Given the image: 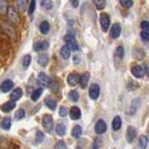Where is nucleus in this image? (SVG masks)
Listing matches in <instances>:
<instances>
[{"label":"nucleus","instance_id":"nucleus-5","mask_svg":"<svg viewBox=\"0 0 149 149\" xmlns=\"http://www.w3.org/2000/svg\"><path fill=\"white\" fill-rule=\"evenodd\" d=\"M90 97L92 99V100H97L99 95H100V86L97 85V84H92L91 86H90Z\"/></svg>","mask_w":149,"mask_h":149},{"label":"nucleus","instance_id":"nucleus-48","mask_svg":"<svg viewBox=\"0 0 149 149\" xmlns=\"http://www.w3.org/2000/svg\"><path fill=\"white\" fill-rule=\"evenodd\" d=\"M77 149H81V148H79V147H77Z\"/></svg>","mask_w":149,"mask_h":149},{"label":"nucleus","instance_id":"nucleus-34","mask_svg":"<svg viewBox=\"0 0 149 149\" xmlns=\"http://www.w3.org/2000/svg\"><path fill=\"white\" fill-rule=\"evenodd\" d=\"M48 88L52 90L53 92H56L57 91V88H58V85H57V83L55 80H51L49 81V84H48Z\"/></svg>","mask_w":149,"mask_h":149},{"label":"nucleus","instance_id":"nucleus-44","mask_svg":"<svg viewBox=\"0 0 149 149\" xmlns=\"http://www.w3.org/2000/svg\"><path fill=\"white\" fill-rule=\"evenodd\" d=\"M68 114V111H67V109L65 108V107H62L60 109V116L61 117H65V116H67Z\"/></svg>","mask_w":149,"mask_h":149},{"label":"nucleus","instance_id":"nucleus-10","mask_svg":"<svg viewBox=\"0 0 149 149\" xmlns=\"http://www.w3.org/2000/svg\"><path fill=\"white\" fill-rule=\"evenodd\" d=\"M48 42L47 40H43V42H38L36 44L34 45V49L36 51V52H42V51H45V49H47L48 48Z\"/></svg>","mask_w":149,"mask_h":149},{"label":"nucleus","instance_id":"nucleus-28","mask_svg":"<svg viewBox=\"0 0 149 149\" xmlns=\"http://www.w3.org/2000/svg\"><path fill=\"white\" fill-rule=\"evenodd\" d=\"M66 43H67L68 48H70L71 51H77V49H79V45H77V43L75 42L74 38L71 39V40H68V42H66Z\"/></svg>","mask_w":149,"mask_h":149},{"label":"nucleus","instance_id":"nucleus-36","mask_svg":"<svg viewBox=\"0 0 149 149\" xmlns=\"http://www.w3.org/2000/svg\"><path fill=\"white\" fill-rule=\"evenodd\" d=\"M116 55L119 57L120 60L123 57V55H125V51H123V47H122V46H119V47L117 48V51H116Z\"/></svg>","mask_w":149,"mask_h":149},{"label":"nucleus","instance_id":"nucleus-16","mask_svg":"<svg viewBox=\"0 0 149 149\" xmlns=\"http://www.w3.org/2000/svg\"><path fill=\"white\" fill-rule=\"evenodd\" d=\"M89 77H90L89 73H83V74L80 76V85H81L82 89H85V88H86L88 82H89Z\"/></svg>","mask_w":149,"mask_h":149},{"label":"nucleus","instance_id":"nucleus-42","mask_svg":"<svg viewBox=\"0 0 149 149\" xmlns=\"http://www.w3.org/2000/svg\"><path fill=\"white\" fill-rule=\"evenodd\" d=\"M55 149H66V143L64 141H58L55 146Z\"/></svg>","mask_w":149,"mask_h":149},{"label":"nucleus","instance_id":"nucleus-27","mask_svg":"<svg viewBox=\"0 0 149 149\" xmlns=\"http://www.w3.org/2000/svg\"><path fill=\"white\" fill-rule=\"evenodd\" d=\"M40 5L42 7L46 9V10H49L53 8V2L52 0H40Z\"/></svg>","mask_w":149,"mask_h":149},{"label":"nucleus","instance_id":"nucleus-29","mask_svg":"<svg viewBox=\"0 0 149 149\" xmlns=\"http://www.w3.org/2000/svg\"><path fill=\"white\" fill-rule=\"evenodd\" d=\"M81 134H82V128L80 127V126H75L73 128V130H72V136L74 138H80Z\"/></svg>","mask_w":149,"mask_h":149},{"label":"nucleus","instance_id":"nucleus-39","mask_svg":"<svg viewBox=\"0 0 149 149\" xmlns=\"http://www.w3.org/2000/svg\"><path fill=\"white\" fill-rule=\"evenodd\" d=\"M24 117H25V111H24L22 109H19L18 111L16 112V114H15L16 120H20V119H22Z\"/></svg>","mask_w":149,"mask_h":149},{"label":"nucleus","instance_id":"nucleus-1","mask_svg":"<svg viewBox=\"0 0 149 149\" xmlns=\"http://www.w3.org/2000/svg\"><path fill=\"white\" fill-rule=\"evenodd\" d=\"M43 126L44 128L48 131V132H52L53 127H54V120L49 114H46L43 117Z\"/></svg>","mask_w":149,"mask_h":149},{"label":"nucleus","instance_id":"nucleus-11","mask_svg":"<svg viewBox=\"0 0 149 149\" xmlns=\"http://www.w3.org/2000/svg\"><path fill=\"white\" fill-rule=\"evenodd\" d=\"M70 117H71V119L73 120L80 119V117H81V110L77 107H72L71 110H70Z\"/></svg>","mask_w":149,"mask_h":149},{"label":"nucleus","instance_id":"nucleus-4","mask_svg":"<svg viewBox=\"0 0 149 149\" xmlns=\"http://www.w3.org/2000/svg\"><path fill=\"white\" fill-rule=\"evenodd\" d=\"M8 18L10 19V22H13L14 24H19L20 22V18L17 14V11L15 10V8L9 7V10H8Z\"/></svg>","mask_w":149,"mask_h":149},{"label":"nucleus","instance_id":"nucleus-47","mask_svg":"<svg viewBox=\"0 0 149 149\" xmlns=\"http://www.w3.org/2000/svg\"><path fill=\"white\" fill-rule=\"evenodd\" d=\"M145 72H146V74H147V76L149 77V67H148V66H145Z\"/></svg>","mask_w":149,"mask_h":149},{"label":"nucleus","instance_id":"nucleus-18","mask_svg":"<svg viewBox=\"0 0 149 149\" xmlns=\"http://www.w3.org/2000/svg\"><path fill=\"white\" fill-rule=\"evenodd\" d=\"M11 127V119L9 117H5L1 120V128L5 130H9Z\"/></svg>","mask_w":149,"mask_h":149},{"label":"nucleus","instance_id":"nucleus-17","mask_svg":"<svg viewBox=\"0 0 149 149\" xmlns=\"http://www.w3.org/2000/svg\"><path fill=\"white\" fill-rule=\"evenodd\" d=\"M60 54L63 58L67 60V58H70V56H71V49L68 48V46H67V45L66 46H63V47L61 48Z\"/></svg>","mask_w":149,"mask_h":149},{"label":"nucleus","instance_id":"nucleus-6","mask_svg":"<svg viewBox=\"0 0 149 149\" xmlns=\"http://www.w3.org/2000/svg\"><path fill=\"white\" fill-rule=\"evenodd\" d=\"M94 130L97 134H102L107 131V125L103 120H99L97 123H95V127H94Z\"/></svg>","mask_w":149,"mask_h":149},{"label":"nucleus","instance_id":"nucleus-33","mask_svg":"<svg viewBox=\"0 0 149 149\" xmlns=\"http://www.w3.org/2000/svg\"><path fill=\"white\" fill-rule=\"evenodd\" d=\"M35 7H36V0H31L29 3V7H28V15H33V13L35 10Z\"/></svg>","mask_w":149,"mask_h":149},{"label":"nucleus","instance_id":"nucleus-22","mask_svg":"<svg viewBox=\"0 0 149 149\" xmlns=\"http://www.w3.org/2000/svg\"><path fill=\"white\" fill-rule=\"evenodd\" d=\"M38 64L42 65V66H46L48 64V56L46 54H42L38 56Z\"/></svg>","mask_w":149,"mask_h":149},{"label":"nucleus","instance_id":"nucleus-46","mask_svg":"<svg viewBox=\"0 0 149 149\" xmlns=\"http://www.w3.org/2000/svg\"><path fill=\"white\" fill-rule=\"evenodd\" d=\"M71 3L74 8L79 7V0H71Z\"/></svg>","mask_w":149,"mask_h":149},{"label":"nucleus","instance_id":"nucleus-45","mask_svg":"<svg viewBox=\"0 0 149 149\" xmlns=\"http://www.w3.org/2000/svg\"><path fill=\"white\" fill-rule=\"evenodd\" d=\"M100 146H101V140H95L92 145V149H100Z\"/></svg>","mask_w":149,"mask_h":149},{"label":"nucleus","instance_id":"nucleus-15","mask_svg":"<svg viewBox=\"0 0 149 149\" xmlns=\"http://www.w3.org/2000/svg\"><path fill=\"white\" fill-rule=\"evenodd\" d=\"M22 95V89H19V88H17V89L13 90V92H11V94H10V99H11V101H17V100H19Z\"/></svg>","mask_w":149,"mask_h":149},{"label":"nucleus","instance_id":"nucleus-7","mask_svg":"<svg viewBox=\"0 0 149 149\" xmlns=\"http://www.w3.org/2000/svg\"><path fill=\"white\" fill-rule=\"evenodd\" d=\"M131 73L137 79H140V77H142L145 75V68H142L139 65H134V66L131 67Z\"/></svg>","mask_w":149,"mask_h":149},{"label":"nucleus","instance_id":"nucleus-32","mask_svg":"<svg viewBox=\"0 0 149 149\" xmlns=\"http://www.w3.org/2000/svg\"><path fill=\"white\" fill-rule=\"evenodd\" d=\"M68 97H70V99L72 100V101H74V102H76L77 100H79V93L76 92V91H71L70 93H68Z\"/></svg>","mask_w":149,"mask_h":149},{"label":"nucleus","instance_id":"nucleus-30","mask_svg":"<svg viewBox=\"0 0 149 149\" xmlns=\"http://www.w3.org/2000/svg\"><path fill=\"white\" fill-rule=\"evenodd\" d=\"M42 93H43V88L35 90V91L33 92V94H31V100H33V101H37L38 99H39V97L42 95Z\"/></svg>","mask_w":149,"mask_h":149},{"label":"nucleus","instance_id":"nucleus-19","mask_svg":"<svg viewBox=\"0 0 149 149\" xmlns=\"http://www.w3.org/2000/svg\"><path fill=\"white\" fill-rule=\"evenodd\" d=\"M15 101H9V102H6L5 104L1 107V110L3 112H9L15 108Z\"/></svg>","mask_w":149,"mask_h":149},{"label":"nucleus","instance_id":"nucleus-13","mask_svg":"<svg viewBox=\"0 0 149 149\" xmlns=\"http://www.w3.org/2000/svg\"><path fill=\"white\" fill-rule=\"evenodd\" d=\"M136 136H137V131H136V129L134 127H128L127 129V140L128 142H132L134 141V139L136 138Z\"/></svg>","mask_w":149,"mask_h":149},{"label":"nucleus","instance_id":"nucleus-2","mask_svg":"<svg viewBox=\"0 0 149 149\" xmlns=\"http://www.w3.org/2000/svg\"><path fill=\"white\" fill-rule=\"evenodd\" d=\"M1 29H2V31H3L6 35H8L9 37L11 38V39H16V30L14 29L10 25L2 22V25H1Z\"/></svg>","mask_w":149,"mask_h":149},{"label":"nucleus","instance_id":"nucleus-9","mask_svg":"<svg viewBox=\"0 0 149 149\" xmlns=\"http://www.w3.org/2000/svg\"><path fill=\"white\" fill-rule=\"evenodd\" d=\"M120 34H121V26H120L119 24H114V25L112 26L111 31H110V36L116 39V38L119 37Z\"/></svg>","mask_w":149,"mask_h":149},{"label":"nucleus","instance_id":"nucleus-12","mask_svg":"<svg viewBox=\"0 0 149 149\" xmlns=\"http://www.w3.org/2000/svg\"><path fill=\"white\" fill-rule=\"evenodd\" d=\"M79 82H80V76L77 74L72 73V74H70L67 76V83H68L71 86H74V85H76Z\"/></svg>","mask_w":149,"mask_h":149},{"label":"nucleus","instance_id":"nucleus-35","mask_svg":"<svg viewBox=\"0 0 149 149\" xmlns=\"http://www.w3.org/2000/svg\"><path fill=\"white\" fill-rule=\"evenodd\" d=\"M17 1V6L19 7V9L22 11L26 10V0H16Z\"/></svg>","mask_w":149,"mask_h":149},{"label":"nucleus","instance_id":"nucleus-3","mask_svg":"<svg viewBox=\"0 0 149 149\" xmlns=\"http://www.w3.org/2000/svg\"><path fill=\"white\" fill-rule=\"evenodd\" d=\"M100 24H101V28L103 31H107L110 27V17L108 14H101L100 16Z\"/></svg>","mask_w":149,"mask_h":149},{"label":"nucleus","instance_id":"nucleus-41","mask_svg":"<svg viewBox=\"0 0 149 149\" xmlns=\"http://www.w3.org/2000/svg\"><path fill=\"white\" fill-rule=\"evenodd\" d=\"M140 26H141L142 30H145V31H149V22H147V20H143V22H141Z\"/></svg>","mask_w":149,"mask_h":149},{"label":"nucleus","instance_id":"nucleus-37","mask_svg":"<svg viewBox=\"0 0 149 149\" xmlns=\"http://www.w3.org/2000/svg\"><path fill=\"white\" fill-rule=\"evenodd\" d=\"M119 1H120V3L126 8H130L132 6V3H134L132 0H119Z\"/></svg>","mask_w":149,"mask_h":149},{"label":"nucleus","instance_id":"nucleus-38","mask_svg":"<svg viewBox=\"0 0 149 149\" xmlns=\"http://www.w3.org/2000/svg\"><path fill=\"white\" fill-rule=\"evenodd\" d=\"M30 60H31L30 55H26V56L24 57V61H22V66H24V67H28V66H29Z\"/></svg>","mask_w":149,"mask_h":149},{"label":"nucleus","instance_id":"nucleus-8","mask_svg":"<svg viewBox=\"0 0 149 149\" xmlns=\"http://www.w3.org/2000/svg\"><path fill=\"white\" fill-rule=\"evenodd\" d=\"M49 81H51V80L48 79V76L45 74V73H39V75H38V82L40 84V86H43V88L48 86Z\"/></svg>","mask_w":149,"mask_h":149},{"label":"nucleus","instance_id":"nucleus-21","mask_svg":"<svg viewBox=\"0 0 149 149\" xmlns=\"http://www.w3.org/2000/svg\"><path fill=\"white\" fill-rule=\"evenodd\" d=\"M49 28H51V26H49L48 22H42L39 25V30L42 34H47L49 31Z\"/></svg>","mask_w":149,"mask_h":149},{"label":"nucleus","instance_id":"nucleus-25","mask_svg":"<svg viewBox=\"0 0 149 149\" xmlns=\"http://www.w3.org/2000/svg\"><path fill=\"white\" fill-rule=\"evenodd\" d=\"M45 104L47 105L51 110H55V109H56V101L53 100L52 97H47L46 101H45Z\"/></svg>","mask_w":149,"mask_h":149},{"label":"nucleus","instance_id":"nucleus-14","mask_svg":"<svg viewBox=\"0 0 149 149\" xmlns=\"http://www.w3.org/2000/svg\"><path fill=\"white\" fill-rule=\"evenodd\" d=\"M13 88H14V83H13V81H10V80L3 81V82L1 83V91L2 92H8V91L13 90Z\"/></svg>","mask_w":149,"mask_h":149},{"label":"nucleus","instance_id":"nucleus-43","mask_svg":"<svg viewBox=\"0 0 149 149\" xmlns=\"http://www.w3.org/2000/svg\"><path fill=\"white\" fill-rule=\"evenodd\" d=\"M36 140H37V142H42L44 140V134H43V132L37 131V134H36Z\"/></svg>","mask_w":149,"mask_h":149},{"label":"nucleus","instance_id":"nucleus-31","mask_svg":"<svg viewBox=\"0 0 149 149\" xmlns=\"http://www.w3.org/2000/svg\"><path fill=\"white\" fill-rule=\"evenodd\" d=\"M139 145H140V147L142 149H145L147 147V145H148V138L146 136H140V138H139Z\"/></svg>","mask_w":149,"mask_h":149},{"label":"nucleus","instance_id":"nucleus-24","mask_svg":"<svg viewBox=\"0 0 149 149\" xmlns=\"http://www.w3.org/2000/svg\"><path fill=\"white\" fill-rule=\"evenodd\" d=\"M93 3H94V6L97 10H102L105 7L107 0H93Z\"/></svg>","mask_w":149,"mask_h":149},{"label":"nucleus","instance_id":"nucleus-20","mask_svg":"<svg viewBox=\"0 0 149 149\" xmlns=\"http://www.w3.org/2000/svg\"><path fill=\"white\" fill-rule=\"evenodd\" d=\"M8 10H9V6H8L7 0H0V13L5 15L8 13Z\"/></svg>","mask_w":149,"mask_h":149},{"label":"nucleus","instance_id":"nucleus-26","mask_svg":"<svg viewBox=\"0 0 149 149\" xmlns=\"http://www.w3.org/2000/svg\"><path fill=\"white\" fill-rule=\"evenodd\" d=\"M56 132L58 136H64L65 132H66V127L64 123H58L57 127H56Z\"/></svg>","mask_w":149,"mask_h":149},{"label":"nucleus","instance_id":"nucleus-23","mask_svg":"<svg viewBox=\"0 0 149 149\" xmlns=\"http://www.w3.org/2000/svg\"><path fill=\"white\" fill-rule=\"evenodd\" d=\"M112 128H113V130H119L120 128H121V118H120L119 116H117L113 121H112Z\"/></svg>","mask_w":149,"mask_h":149},{"label":"nucleus","instance_id":"nucleus-40","mask_svg":"<svg viewBox=\"0 0 149 149\" xmlns=\"http://www.w3.org/2000/svg\"><path fill=\"white\" fill-rule=\"evenodd\" d=\"M140 36H141V38L145 40V42H149V31H145V30H142L141 34H140Z\"/></svg>","mask_w":149,"mask_h":149}]
</instances>
